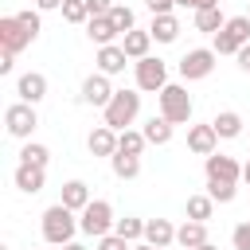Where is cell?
<instances>
[{
	"label": "cell",
	"instance_id": "1",
	"mask_svg": "<svg viewBox=\"0 0 250 250\" xmlns=\"http://www.w3.org/2000/svg\"><path fill=\"white\" fill-rule=\"evenodd\" d=\"M74 234H78V211H70L66 203H51L43 211V238L51 246H66L74 242Z\"/></svg>",
	"mask_w": 250,
	"mask_h": 250
},
{
	"label": "cell",
	"instance_id": "2",
	"mask_svg": "<svg viewBox=\"0 0 250 250\" xmlns=\"http://www.w3.org/2000/svg\"><path fill=\"white\" fill-rule=\"evenodd\" d=\"M137 113H141V94L137 90H117L113 98H109V105L102 109V117H105V125L109 129H129L133 121H137Z\"/></svg>",
	"mask_w": 250,
	"mask_h": 250
},
{
	"label": "cell",
	"instance_id": "3",
	"mask_svg": "<svg viewBox=\"0 0 250 250\" xmlns=\"http://www.w3.org/2000/svg\"><path fill=\"white\" fill-rule=\"evenodd\" d=\"M160 117H168L172 125H188L191 121V94H188V86H180V82H168L160 94Z\"/></svg>",
	"mask_w": 250,
	"mask_h": 250
},
{
	"label": "cell",
	"instance_id": "4",
	"mask_svg": "<svg viewBox=\"0 0 250 250\" xmlns=\"http://www.w3.org/2000/svg\"><path fill=\"white\" fill-rule=\"evenodd\" d=\"M113 207H109V199H90L82 211H78V230L86 234V238H102V234H109L113 230Z\"/></svg>",
	"mask_w": 250,
	"mask_h": 250
},
{
	"label": "cell",
	"instance_id": "5",
	"mask_svg": "<svg viewBox=\"0 0 250 250\" xmlns=\"http://www.w3.org/2000/svg\"><path fill=\"white\" fill-rule=\"evenodd\" d=\"M250 43V16H230L215 31V55H238Z\"/></svg>",
	"mask_w": 250,
	"mask_h": 250
},
{
	"label": "cell",
	"instance_id": "6",
	"mask_svg": "<svg viewBox=\"0 0 250 250\" xmlns=\"http://www.w3.org/2000/svg\"><path fill=\"white\" fill-rule=\"evenodd\" d=\"M35 125H39V113H35L31 102H12V105L4 109V129H8V137H16V141H31Z\"/></svg>",
	"mask_w": 250,
	"mask_h": 250
},
{
	"label": "cell",
	"instance_id": "7",
	"mask_svg": "<svg viewBox=\"0 0 250 250\" xmlns=\"http://www.w3.org/2000/svg\"><path fill=\"white\" fill-rule=\"evenodd\" d=\"M133 70H137V90H145V94H160V90L168 86V62L156 59V55L137 59Z\"/></svg>",
	"mask_w": 250,
	"mask_h": 250
},
{
	"label": "cell",
	"instance_id": "8",
	"mask_svg": "<svg viewBox=\"0 0 250 250\" xmlns=\"http://www.w3.org/2000/svg\"><path fill=\"white\" fill-rule=\"evenodd\" d=\"M215 62H219L215 47H195V51H188V55L180 59V78H184V82H199V78H207V74L215 70Z\"/></svg>",
	"mask_w": 250,
	"mask_h": 250
},
{
	"label": "cell",
	"instance_id": "9",
	"mask_svg": "<svg viewBox=\"0 0 250 250\" xmlns=\"http://www.w3.org/2000/svg\"><path fill=\"white\" fill-rule=\"evenodd\" d=\"M113 94H117V90L109 86V74H102V70H98V74H90V78L82 82V94H78V98H82L86 105H94V109H105Z\"/></svg>",
	"mask_w": 250,
	"mask_h": 250
},
{
	"label": "cell",
	"instance_id": "10",
	"mask_svg": "<svg viewBox=\"0 0 250 250\" xmlns=\"http://www.w3.org/2000/svg\"><path fill=\"white\" fill-rule=\"evenodd\" d=\"M31 43H35L31 31H27L16 16H4V20H0V47H4V51H16V55H20V51L31 47Z\"/></svg>",
	"mask_w": 250,
	"mask_h": 250
},
{
	"label": "cell",
	"instance_id": "11",
	"mask_svg": "<svg viewBox=\"0 0 250 250\" xmlns=\"http://www.w3.org/2000/svg\"><path fill=\"white\" fill-rule=\"evenodd\" d=\"M203 172H207V180H242V164L234 160V156H223V152H211V156H203Z\"/></svg>",
	"mask_w": 250,
	"mask_h": 250
},
{
	"label": "cell",
	"instance_id": "12",
	"mask_svg": "<svg viewBox=\"0 0 250 250\" xmlns=\"http://www.w3.org/2000/svg\"><path fill=\"white\" fill-rule=\"evenodd\" d=\"M188 148H191L195 156H211V152L219 148L215 125H211V121H207V125H188Z\"/></svg>",
	"mask_w": 250,
	"mask_h": 250
},
{
	"label": "cell",
	"instance_id": "13",
	"mask_svg": "<svg viewBox=\"0 0 250 250\" xmlns=\"http://www.w3.org/2000/svg\"><path fill=\"white\" fill-rule=\"evenodd\" d=\"M94 62H98V70L102 74H121L125 70V62H129V55H125V47L121 43H105V47H98V55H94Z\"/></svg>",
	"mask_w": 250,
	"mask_h": 250
},
{
	"label": "cell",
	"instance_id": "14",
	"mask_svg": "<svg viewBox=\"0 0 250 250\" xmlns=\"http://www.w3.org/2000/svg\"><path fill=\"white\" fill-rule=\"evenodd\" d=\"M16 94H20V102H31V105H39V102L47 98V74H39V70H27V74H20V82H16Z\"/></svg>",
	"mask_w": 250,
	"mask_h": 250
},
{
	"label": "cell",
	"instance_id": "15",
	"mask_svg": "<svg viewBox=\"0 0 250 250\" xmlns=\"http://www.w3.org/2000/svg\"><path fill=\"white\" fill-rule=\"evenodd\" d=\"M12 180H16V188L20 191H27V195H35V191H43V184H47V168H39V164H16V172H12Z\"/></svg>",
	"mask_w": 250,
	"mask_h": 250
},
{
	"label": "cell",
	"instance_id": "16",
	"mask_svg": "<svg viewBox=\"0 0 250 250\" xmlns=\"http://www.w3.org/2000/svg\"><path fill=\"white\" fill-rule=\"evenodd\" d=\"M86 148H90V156H113V152H117V129L98 125V129L86 137Z\"/></svg>",
	"mask_w": 250,
	"mask_h": 250
},
{
	"label": "cell",
	"instance_id": "17",
	"mask_svg": "<svg viewBox=\"0 0 250 250\" xmlns=\"http://www.w3.org/2000/svg\"><path fill=\"white\" fill-rule=\"evenodd\" d=\"M86 35H90V43H94V47H105V43H113L121 31L113 27V20H109V16H90V20H86Z\"/></svg>",
	"mask_w": 250,
	"mask_h": 250
},
{
	"label": "cell",
	"instance_id": "18",
	"mask_svg": "<svg viewBox=\"0 0 250 250\" xmlns=\"http://www.w3.org/2000/svg\"><path fill=\"white\" fill-rule=\"evenodd\" d=\"M211 125H215L219 141H234V137H242V129H246L242 113H234V109H223V113H215V117H211Z\"/></svg>",
	"mask_w": 250,
	"mask_h": 250
},
{
	"label": "cell",
	"instance_id": "19",
	"mask_svg": "<svg viewBox=\"0 0 250 250\" xmlns=\"http://www.w3.org/2000/svg\"><path fill=\"white\" fill-rule=\"evenodd\" d=\"M90 199H94V195H90V184H86V180H66V184H62L59 203H66L70 211H82Z\"/></svg>",
	"mask_w": 250,
	"mask_h": 250
},
{
	"label": "cell",
	"instance_id": "20",
	"mask_svg": "<svg viewBox=\"0 0 250 250\" xmlns=\"http://www.w3.org/2000/svg\"><path fill=\"white\" fill-rule=\"evenodd\" d=\"M121 47H125V55L137 62V59H145V55H148V47H152V31L133 27V31H125V35H121Z\"/></svg>",
	"mask_w": 250,
	"mask_h": 250
},
{
	"label": "cell",
	"instance_id": "21",
	"mask_svg": "<svg viewBox=\"0 0 250 250\" xmlns=\"http://www.w3.org/2000/svg\"><path fill=\"white\" fill-rule=\"evenodd\" d=\"M176 242H180L184 250H195V246H203V242H207V223H195V219L180 223V227H176Z\"/></svg>",
	"mask_w": 250,
	"mask_h": 250
},
{
	"label": "cell",
	"instance_id": "22",
	"mask_svg": "<svg viewBox=\"0 0 250 250\" xmlns=\"http://www.w3.org/2000/svg\"><path fill=\"white\" fill-rule=\"evenodd\" d=\"M145 242H152V246H172V242H176V227H172L168 219H148V223H145Z\"/></svg>",
	"mask_w": 250,
	"mask_h": 250
},
{
	"label": "cell",
	"instance_id": "23",
	"mask_svg": "<svg viewBox=\"0 0 250 250\" xmlns=\"http://www.w3.org/2000/svg\"><path fill=\"white\" fill-rule=\"evenodd\" d=\"M148 31H152L156 43H176V39H180V20H176L172 12H168V16H152V27H148Z\"/></svg>",
	"mask_w": 250,
	"mask_h": 250
},
{
	"label": "cell",
	"instance_id": "24",
	"mask_svg": "<svg viewBox=\"0 0 250 250\" xmlns=\"http://www.w3.org/2000/svg\"><path fill=\"white\" fill-rule=\"evenodd\" d=\"M172 129H176V125L156 113V117L145 121V141H148V145H168V141H172Z\"/></svg>",
	"mask_w": 250,
	"mask_h": 250
},
{
	"label": "cell",
	"instance_id": "25",
	"mask_svg": "<svg viewBox=\"0 0 250 250\" xmlns=\"http://www.w3.org/2000/svg\"><path fill=\"white\" fill-rule=\"evenodd\" d=\"M109 168L117 180H137L141 176V156H129V152H113L109 156Z\"/></svg>",
	"mask_w": 250,
	"mask_h": 250
},
{
	"label": "cell",
	"instance_id": "26",
	"mask_svg": "<svg viewBox=\"0 0 250 250\" xmlns=\"http://www.w3.org/2000/svg\"><path fill=\"white\" fill-rule=\"evenodd\" d=\"M145 129H121L117 133V152H129V156H141L145 152Z\"/></svg>",
	"mask_w": 250,
	"mask_h": 250
},
{
	"label": "cell",
	"instance_id": "27",
	"mask_svg": "<svg viewBox=\"0 0 250 250\" xmlns=\"http://www.w3.org/2000/svg\"><path fill=\"white\" fill-rule=\"evenodd\" d=\"M223 23H227L223 8H203V12H195V31H203V35H215Z\"/></svg>",
	"mask_w": 250,
	"mask_h": 250
},
{
	"label": "cell",
	"instance_id": "28",
	"mask_svg": "<svg viewBox=\"0 0 250 250\" xmlns=\"http://www.w3.org/2000/svg\"><path fill=\"white\" fill-rule=\"evenodd\" d=\"M211 215H215V199H211V195H188V219L207 223Z\"/></svg>",
	"mask_w": 250,
	"mask_h": 250
},
{
	"label": "cell",
	"instance_id": "29",
	"mask_svg": "<svg viewBox=\"0 0 250 250\" xmlns=\"http://www.w3.org/2000/svg\"><path fill=\"white\" fill-rule=\"evenodd\" d=\"M145 223H148V219L125 215V219H117V223H113V230H117L121 238H129V242H141V238H145Z\"/></svg>",
	"mask_w": 250,
	"mask_h": 250
},
{
	"label": "cell",
	"instance_id": "30",
	"mask_svg": "<svg viewBox=\"0 0 250 250\" xmlns=\"http://www.w3.org/2000/svg\"><path fill=\"white\" fill-rule=\"evenodd\" d=\"M109 20H113V27H117V31H121V35H125V31H133V27H137V16H133V8H129V4H125V0H117V4H113V8H109Z\"/></svg>",
	"mask_w": 250,
	"mask_h": 250
},
{
	"label": "cell",
	"instance_id": "31",
	"mask_svg": "<svg viewBox=\"0 0 250 250\" xmlns=\"http://www.w3.org/2000/svg\"><path fill=\"white\" fill-rule=\"evenodd\" d=\"M20 160H23V164H39V168H47V160H51V148H47V145H39V141H23V148H20Z\"/></svg>",
	"mask_w": 250,
	"mask_h": 250
},
{
	"label": "cell",
	"instance_id": "32",
	"mask_svg": "<svg viewBox=\"0 0 250 250\" xmlns=\"http://www.w3.org/2000/svg\"><path fill=\"white\" fill-rule=\"evenodd\" d=\"M207 195L215 203H230L238 195V188H234V180H207Z\"/></svg>",
	"mask_w": 250,
	"mask_h": 250
},
{
	"label": "cell",
	"instance_id": "33",
	"mask_svg": "<svg viewBox=\"0 0 250 250\" xmlns=\"http://www.w3.org/2000/svg\"><path fill=\"white\" fill-rule=\"evenodd\" d=\"M59 12H62V20H66V23H86V20H90V8H86V0H66Z\"/></svg>",
	"mask_w": 250,
	"mask_h": 250
},
{
	"label": "cell",
	"instance_id": "34",
	"mask_svg": "<svg viewBox=\"0 0 250 250\" xmlns=\"http://www.w3.org/2000/svg\"><path fill=\"white\" fill-rule=\"evenodd\" d=\"M16 20L31 31V39H39V31H43V20H39V8H23V12H16Z\"/></svg>",
	"mask_w": 250,
	"mask_h": 250
},
{
	"label": "cell",
	"instance_id": "35",
	"mask_svg": "<svg viewBox=\"0 0 250 250\" xmlns=\"http://www.w3.org/2000/svg\"><path fill=\"white\" fill-rule=\"evenodd\" d=\"M94 242H98V250H133V242L121 238L117 230H109V234H102V238H94Z\"/></svg>",
	"mask_w": 250,
	"mask_h": 250
},
{
	"label": "cell",
	"instance_id": "36",
	"mask_svg": "<svg viewBox=\"0 0 250 250\" xmlns=\"http://www.w3.org/2000/svg\"><path fill=\"white\" fill-rule=\"evenodd\" d=\"M230 246H234V250H250V223H238V227L230 230Z\"/></svg>",
	"mask_w": 250,
	"mask_h": 250
},
{
	"label": "cell",
	"instance_id": "37",
	"mask_svg": "<svg viewBox=\"0 0 250 250\" xmlns=\"http://www.w3.org/2000/svg\"><path fill=\"white\" fill-rule=\"evenodd\" d=\"M117 0H86V8H90V16H109V8H113Z\"/></svg>",
	"mask_w": 250,
	"mask_h": 250
},
{
	"label": "cell",
	"instance_id": "38",
	"mask_svg": "<svg viewBox=\"0 0 250 250\" xmlns=\"http://www.w3.org/2000/svg\"><path fill=\"white\" fill-rule=\"evenodd\" d=\"M145 4H148V12H152V16H168V12L176 8V0H145Z\"/></svg>",
	"mask_w": 250,
	"mask_h": 250
},
{
	"label": "cell",
	"instance_id": "39",
	"mask_svg": "<svg viewBox=\"0 0 250 250\" xmlns=\"http://www.w3.org/2000/svg\"><path fill=\"white\" fill-rule=\"evenodd\" d=\"M176 8H191V12H203V8H219V0H176Z\"/></svg>",
	"mask_w": 250,
	"mask_h": 250
},
{
	"label": "cell",
	"instance_id": "40",
	"mask_svg": "<svg viewBox=\"0 0 250 250\" xmlns=\"http://www.w3.org/2000/svg\"><path fill=\"white\" fill-rule=\"evenodd\" d=\"M16 66V51H0V74H12Z\"/></svg>",
	"mask_w": 250,
	"mask_h": 250
},
{
	"label": "cell",
	"instance_id": "41",
	"mask_svg": "<svg viewBox=\"0 0 250 250\" xmlns=\"http://www.w3.org/2000/svg\"><path fill=\"white\" fill-rule=\"evenodd\" d=\"M234 59H238V70H242V74H250V43H246V47H242Z\"/></svg>",
	"mask_w": 250,
	"mask_h": 250
},
{
	"label": "cell",
	"instance_id": "42",
	"mask_svg": "<svg viewBox=\"0 0 250 250\" xmlns=\"http://www.w3.org/2000/svg\"><path fill=\"white\" fill-rule=\"evenodd\" d=\"M62 4H66V0H35V8H39V12H59Z\"/></svg>",
	"mask_w": 250,
	"mask_h": 250
},
{
	"label": "cell",
	"instance_id": "43",
	"mask_svg": "<svg viewBox=\"0 0 250 250\" xmlns=\"http://www.w3.org/2000/svg\"><path fill=\"white\" fill-rule=\"evenodd\" d=\"M133 250H168V246H152V242H145V238H141V242H133Z\"/></svg>",
	"mask_w": 250,
	"mask_h": 250
},
{
	"label": "cell",
	"instance_id": "44",
	"mask_svg": "<svg viewBox=\"0 0 250 250\" xmlns=\"http://www.w3.org/2000/svg\"><path fill=\"white\" fill-rule=\"evenodd\" d=\"M242 184H250V160L242 164Z\"/></svg>",
	"mask_w": 250,
	"mask_h": 250
},
{
	"label": "cell",
	"instance_id": "45",
	"mask_svg": "<svg viewBox=\"0 0 250 250\" xmlns=\"http://www.w3.org/2000/svg\"><path fill=\"white\" fill-rule=\"evenodd\" d=\"M62 250H86V246H82V242H66Z\"/></svg>",
	"mask_w": 250,
	"mask_h": 250
},
{
	"label": "cell",
	"instance_id": "46",
	"mask_svg": "<svg viewBox=\"0 0 250 250\" xmlns=\"http://www.w3.org/2000/svg\"><path fill=\"white\" fill-rule=\"evenodd\" d=\"M195 250H219V246H211V242H203V246H195Z\"/></svg>",
	"mask_w": 250,
	"mask_h": 250
},
{
	"label": "cell",
	"instance_id": "47",
	"mask_svg": "<svg viewBox=\"0 0 250 250\" xmlns=\"http://www.w3.org/2000/svg\"><path fill=\"white\" fill-rule=\"evenodd\" d=\"M246 16H250V8H246Z\"/></svg>",
	"mask_w": 250,
	"mask_h": 250
}]
</instances>
